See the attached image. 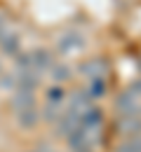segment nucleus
<instances>
[{
	"label": "nucleus",
	"instance_id": "obj_1",
	"mask_svg": "<svg viewBox=\"0 0 141 152\" xmlns=\"http://www.w3.org/2000/svg\"><path fill=\"white\" fill-rule=\"evenodd\" d=\"M101 124H103V113H101L97 105H89V108L80 115V129L87 131V133H92V136H97V131L101 129Z\"/></svg>",
	"mask_w": 141,
	"mask_h": 152
},
{
	"label": "nucleus",
	"instance_id": "obj_2",
	"mask_svg": "<svg viewBox=\"0 0 141 152\" xmlns=\"http://www.w3.org/2000/svg\"><path fill=\"white\" fill-rule=\"evenodd\" d=\"M28 58H31V70L33 73H45V70H49L52 66H54V61H52V54L47 52V49H42V47H38V49H33V52H28Z\"/></svg>",
	"mask_w": 141,
	"mask_h": 152
},
{
	"label": "nucleus",
	"instance_id": "obj_3",
	"mask_svg": "<svg viewBox=\"0 0 141 152\" xmlns=\"http://www.w3.org/2000/svg\"><path fill=\"white\" fill-rule=\"evenodd\" d=\"M115 129L125 136H139L141 133V115H120L118 122H115Z\"/></svg>",
	"mask_w": 141,
	"mask_h": 152
},
{
	"label": "nucleus",
	"instance_id": "obj_4",
	"mask_svg": "<svg viewBox=\"0 0 141 152\" xmlns=\"http://www.w3.org/2000/svg\"><path fill=\"white\" fill-rule=\"evenodd\" d=\"M85 47V38L80 33H66L59 38V52L61 54H73V52H80Z\"/></svg>",
	"mask_w": 141,
	"mask_h": 152
},
{
	"label": "nucleus",
	"instance_id": "obj_5",
	"mask_svg": "<svg viewBox=\"0 0 141 152\" xmlns=\"http://www.w3.org/2000/svg\"><path fill=\"white\" fill-rule=\"evenodd\" d=\"M115 110L120 115H134L139 113V98L132 94V91H125L115 98Z\"/></svg>",
	"mask_w": 141,
	"mask_h": 152
},
{
	"label": "nucleus",
	"instance_id": "obj_6",
	"mask_svg": "<svg viewBox=\"0 0 141 152\" xmlns=\"http://www.w3.org/2000/svg\"><path fill=\"white\" fill-rule=\"evenodd\" d=\"M80 73L87 80H97V77H103L106 75V61L103 58H89L80 66Z\"/></svg>",
	"mask_w": 141,
	"mask_h": 152
},
{
	"label": "nucleus",
	"instance_id": "obj_7",
	"mask_svg": "<svg viewBox=\"0 0 141 152\" xmlns=\"http://www.w3.org/2000/svg\"><path fill=\"white\" fill-rule=\"evenodd\" d=\"M21 49V40L17 33H2L0 35V52L2 54H10V56H17Z\"/></svg>",
	"mask_w": 141,
	"mask_h": 152
},
{
	"label": "nucleus",
	"instance_id": "obj_8",
	"mask_svg": "<svg viewBox=\"0 0 141 152\" xmlns=\"http://www.w3.org/2000/svg\"><path fill=\"white\" fill-rule=\"evenodd\" d=\"M12 108H14V113H21L26 108H35V98L31 91H17L12 96Z\"/></svg>",
	"mask_w": 141,
	"mask_h": 152
},
{
	"label": "nucleus",
	"instance_id": "obj_9",
	"mask_svg": "<svg viewBox=\"0 0 141 152\" xmlns=\"http://www.w3.org/2000/svg\"><path fill=\"white\" fill-rule=\"evenodd\" d=\"M61 103H66V89L61 84H54L47 89V105L49 108H61Z\"/></svg>",
	"mask_w": 141,
	"mask_h": 152
},
{
	"label": "nucleus",
	"instance_id": "obj_10",
	"mask_svg": "<svg viewBox=\"0 0 141 152\" xmlns=\"http://www.w3.org/2000/svg\"><path fill=\"white\" fill-rule=\"evenodd\" d=\"M106 77H97V80H87V96L89 98H101V96H106Z\"/></svg>",
	"mask_w": 141,
	"mask_h": 152
},
{
	"label": "nucleus",
	"instance_id": "obj_11",
	"mask_svg": "<svg viewBox=\"0 0 141 152\" xmlns=\"http://www.w3.org/2000/svg\"><path fill=\"white\" fill-rule=\"evenodd\" d=\"M49 75H52V80H54L57 84H61V82H68V80H71L73 70H71L66 63H54V66L49 68Z\"/></svg>",
	"mask_w": 141,
	"mask_h": 152
},
{
	"label": "nucleus",
	"instance_id": "obj_12",
	"mask_svg": "<svg viewBox=\"0 0 141 152\" xmlns=\"http://www.w3.org/2000/svg\"><path fill=\"white\" fill-rule=\"evenodd\" d=\"M118 152H141V133L139 136H127L118 145Z\"/></svg>",
	"mask_w": 141,
	"mask_h": 152
},
{
	"label": "nucleus",
	"instance_id": "obj_13",
	"mask_svg": "<svg viewBox=\"0 0 141 152\" xmlns=\"http://www.w3.org/2000/svg\"><path fill=\"white\" fill-rule=\"evenodd\" d=\"M17 119H19L21 126H35L38 124V110L35 108H26V110L17 113Z\"/></svg>",
	"mask_w": 141,
	"mask_h": 152
},
{
	"label": "nucleus",
	"instance_id": "obj_14",
	"mask_svg": "<svg viewBox=\"0 0 141 152\" xmlns=\"http://www.w3.org/2000/svg\"><path fill=\"white\" fill-rule=\"evenodd\" d=\"M0 75H2V61H0Z\"/></svg>",
	"mask_w": 141,
	"mask_h": 152
},
{
	"label": "nucleus",
	"instance_id": "obj_15",
	"mask_svg": "<svg viewBox=\"0 0 141 152\" xmlns=\"http://www.w3.org/2000/svg\"><path fill=\"white\" fill-rule=\"evenodd\" d=\"M80 152H89V150H80Z\"/></svg>",
	"mask_w": 141,
	"mask_h": 152
},
{
	"label": "nucleus",
	"instance_id": "obj_16",
	"mask_svg": "<svg viewBox=\"0 0 141 152\" xmlns=\"http://www.w3.org/2000/svg\"><path fill=\"white\" fill-rule=\"evenodd\" d=\"M139 115H141V105H139Z\"/></svg>",
	"mask_w": 141,
	"mask_h": 152
}]
</instances>
